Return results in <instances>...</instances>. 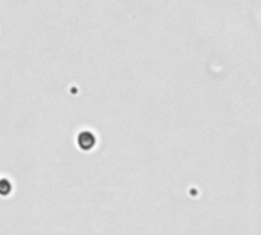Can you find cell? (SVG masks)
<instances>
[{"label": "cell", "instance_id": "cell-1", "mask_svg": "<svg viewBox=\"0 0 261 235\" xmlns=\"http://www.w3.org/2000/svg\"><path fill=\"white\" fill-rule=\"evenodd\" d=\"M76 147L81 151H92L96 147V136L90 130H81L76 135Z\"/></svg>", "mask_w": 261, "mask_h": 235}, {"label": "cell", "instance_id": "cell-2", "mask_svg": "<svg viewBox=\"0 0 261 235\" xmlns=\"http://www.w3.org/2000/svg\"><path fill=\"white\" fill-rule=\"evenodd\" d=\"M12 193V184L8 177L0 176V197H8Z\"/></svg>", "mask_w": 261, "mask_h": 235}]
</instances>
